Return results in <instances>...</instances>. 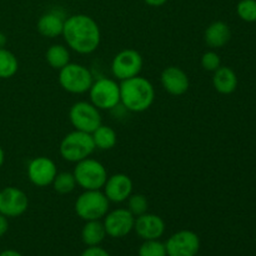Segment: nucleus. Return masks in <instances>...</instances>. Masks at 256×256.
Returning <instances> with one entry per match:
<instances>
[{
  "label": "nucleus",
  "mask_w": 256,
  "mask_h": 256,
  "mask_svg": "<svg viewBox=\"0 0 256 256\" xmlns=\"http://www.w3.org/2000/svg\"><path fill=\"white\" fill-rule=\"evenodd\" d=\"M62 35L68 48L82 55L96 52L102 42L99 25L92 16L85 14L66 18Z\"/></svg>",
  "instance_id": "obj_1"
},
{
  "label": "nucleus",
  "mask_w": 256,
  "mask_h": 256,
  "mask_svg": "<svg viewBox=\"0 0 256 256\" xmlns=\"http://www.w3.org/2000/svg\"><path fill=\"white\" fill-rule=\"evenodd\" d=\"M120 102L132 112H144L155 100L154 85L144 76L130 78L120 82Z\"/></svg>",
  "instance_id": "obj_2"
},
{
  "label": "nucleus",
  "mask_w": 256,
  "mask_h": 256,
  "mask_svg": "<svg viewBox=\"0 0 256 256\" xmlns=\"http://www.w3.org/2000/svg\"><path fill=\"white\" fill-rule=\"evenodd\" d=\"M95 144L92 134L79 130L69 132L62 138L59 152L65 162H79L89 158L95 152Z\"/></svg>",
  "instance_id": "obj_3"
},
{
  "label": "nucleus",
  "mask_w": 256,
  "mask_h": 256,
  "mask_svg": "<svg viewBox=\"0 0 256 256\" xmlns=\"http://www.w3.org/2000/svg\"><path fill=\"white\" fill-rule=\"evenodd\" d=\"M75 212L84 222L102 220L108 214L110 202L102 190H84L75 202Z\"/></svg>",
  "instance_id": "obj_4"
},
{
  "label": "nucleus",
  "mask_w": 256,
  "mask_h": 256,
  "mask_svg": "<svg viewBox=\"0 0 256 256\" xmlns=\"http://www.w3.org/2000/svg\"><path fill=\"white\" fill-rule=\"evenodd\" d=\"M59 84L70 94H85L89 92L94 78L89 68L78 62H69L59 70Z\"/></svg>",
  "instance_id": "obj_5"
},
{
  "label": "nucleus",
  "mask_w": 256,
  "mask_h": 256,
  "mask_svg": "<svg viewBox=\"0 0 256 256\" xmlns=\"http://www.w3.org/2000/svg\"><path fill=\"white\" fill-rule=\"evenodd\" d=\"M72 174L82 190H102L108 179L106 168L90 156L76 162Z\"/></svg>",
  "instance_id": "obj_6"
},
{
  "label": "nucleus",
  "mask_w": 256,
  "mask_h": 256,
  "mask_svg": "<svg viewBox=\"0 0 256 256\" xmlns=\"http://www.w3.org/2000/svg\"><path fill=\"white\" fill-rule=\"evenodd\" d=\"M88 92L90 102L99 110H112L120 104V85L110 78L94 80Z\"/></svg>",
  "instance_id": "obj_7"
},
{
  "label": "nucleus",
  "mask_w": 256,
  "mask_h": 256,
  "mask_svg": "<svg viewBox=\"0 0 256 256\" xmlns=\"http://www.w3.org/2000/svg\"><path fill=\"white\" fill-rule=\"evenodd\" d=\"M69 120L75 130L89 134L102 124L100 110L89 102H78L72 104L69 110Z\"/></svg>",
  "instance_id": "obj_8"
},
{
  "label": "nucleus",
  "mask_w": 256,
  "mask_h": 256,
  "mask_svg": "<svg viewBox=\"0 0 256 256\" xmlns=\"http://www.w3.org/2000/svg\"><path fill=\"white\" fill-rule=\"evenodd\" d=\"M144 60L142 54L135 49H124L118 52L112 62V72L115 79L126 80L140 75Z\"/></svg>",
  "instance_id": "obj_9"
},
{
  "label": "nucleus",
  "mask_w": 256,
  "mask_h": 256,
  "mask_svg": "<svg viewBox=\"0 0 256 256\" xmlns=\"http://www.w3.org/2000/svg\"><path fill=\"white\" fill-rule=\"evenodd\" d=\"M168 256H196L200 250V238L192 230H180L165 242Z\"/></svg>",
  "instance_id": "obj_10"
},
{
  "label": "nucleus",
  "mask_w": 256,
  "mask_h": 256,
  "mask_svg": "<svg viewBox=\"0 0 256 256\" xmlns=\"http://www.w3.org/2000/svg\"><path fill=\"white\" fill-rule=\"evenodd\" d=\"M29 208L28 195L22 189L6 186L0 190V214L9 218H19Z\"/></svg>",
  "instance_id": "obj_11"
},
{
  "label": "nucleus",
  "mask_w": 256,
  "mask_h": 256,
  "mask_svg": "<svg viewBox=\"0 0 256 256\" xmlns=\"http://www.w3.org/2000/svg\"><path fill=\"white\" fill-rule=\"evenodd\" d=\"M135 216L124 208H119L112 212H108V214L104 216L105 232L106 235L114 239L124 238L129 235L134 230Z\"/></svg>",
  "instance_id": "obj_12"
},
{
  "label": "nucleus",
  "mask_w": 256,
  "mask_h": 256,
  "mask_svg": "<svg viewBox=\"0 0 256 256\" xmlns=\"http://www.w3.org/2000/svg\"><path fill=\"white\" fill-rule=\"evenodd\" d=\"M28 179L38 188H46L52 185L58 174L55 162L50 158L38 156L29 162L26 169Z\"/></svg>",
  "instance_id": "obj_13"
},
{
  "label": "nucleus",
  "mask_w": 256,
  "mask_h": 256,
  "mask_svg": "<svg viewBox=\"0 0 256 256\" xmlns=\"http://www.w3.org/2000/svg\"><path fill=\"white\" fill-rule=\"evenodd\" d=\"M132 188H134V184H132V178L129 175L119 172V174L108 176L102 186V192L110 202H124L132 194Z\"/></svg>",
  "instance_id": "obj_14"
},
{
  "label": "nucleus",
  "mask_w": 256,
  "mask_h": 256,
  "mask_svg": "<svg viewBox=\"0 0 256 256\" xmlns=\"http://www.w3.org/2000/svg\"><path fill=\"white\" fill-rule=\"evenodd\" d=\"M160 82L168 94L182 96L189 90L190 80L186 72L179 66L165 68L160 75Z\"/></svg>",
  "instance_id": "obj_15"
},
{
  "label": "nucleus",
  "mask_w": 256,
  "mask_h": 256,
  "mask_svg": "<svg viewBox=\"0 0 256 256\" xmlns=\"http://www.w3.org/2000/svg\"><path fill=\"white\" fill-rule=\"evenodd\" d=\"M134 230L142 240H158L165 232V222L156 214H145L135 218Z\"/></svg>",
  "instance_id": "obj_16"
},
{
  "label": "nucleus",
  "mask_w": 256,
  "mask_h": 256,
  "mask_svg": "<svg viewBox=\"0 0 256 256\" xmlns=\"http://www.w3.org/2000/svg\"><path fill=\"white\" fill-rule=\"evenodd\" d=\"M64 24V14L60 12L59 10H50L39 18L36 22V29L42 36L54 39L62 34Z\"/></svg>",
  "instance_id": "obj_17"
},
{
  "label": "nucleus",
  "mask_w": 256,
  "mask_h": 256,
  "mask_svg": "<svg viewBox=\"0 0 256 256\" xmlns=\"http://www.w3.org/2000/svg\"><path fill=\"white\" fill-rule=\"evenodd\" d=\"M232 39V30L229 25L224 22H212L204 32V40L212 49H219L225 46Z\"/></svg>",
  "instance_id": "obj_18"
},
{
  "label": "nucleus",
  "mask_w": 256,
  "mask_h": 256,
  "mask_svg": "<svg viewBox=\"0 0 256 256\" xmlns=\"http://www.w3.org/2000/svg\"><path fill=\"white\" fill-rule=\"evenodd\" d=\"M212 86L219 94L229 95L236 90L238 76L229 66H220L212 75Z\"/></svg>",
  "instance_id": "obj_19"
},
{
  "label": "nucleus",
  "mask_w": 256,
  "mask_h": 256,
  "mask_svg": "<svg viewBox=\"0 0 256 256\" xmlns=\"http://www.w3.org/2000/svg\"><path fill=\"white\" fill-rule=\"evenodd\" d=\"M106 232L102 222L100 220H90L85 222L82 230V240L86 246H98L104 242Z\"/></svg>",
  "instance_id": "obj_20"
},
{
  "label": "nucleus",
  "mask_w": 256,
  "mask_h": 256,
  "mask_svg": "<svg viewBox=\"0 0 256 256\" xmlns=\"http://www.w3.org/2000/svg\"><path fill=\"white\" fill-rule=\"evenodd\" d=\"M92 136L94 140L95 148L99 150L112 149L118 142L116 132L112 126L102 124L92 132Z\"/></svg>",
  "instance_id": "obj_21"
},
{
  "label": "nucleus",
  "mask_w": 256,
  "mask_h": 256,
  "mask_svg": "<svg viewBox=\"0 0 256 256\" xmlns=\"http://www.w3.org/2000/svg\"><path fill=\"white\" fill-rule=\"evenodd\" d=\"M45 60L52 69L60 70L70 62V52L65 45L52 44L45 52Z\"/></svg>",
  "instance_id": "obj_22"
},
{
  "label": "nucleus",
  "mask_w": 256,
  "mask_h": 256,
  "mask_svg": "<svg viewBox=\"0 0 256 256\" xmlns=\"http://www.w3.org/2000/svg\"><path fill=\"white\" fill-rule=\"evenodd\" d=\"M19 69V62L14 52L0 48V79H10Z\"/></svg>",
  "instance_id": "obj_23"
},
{
  "label": "nucleus",
  "mask_w": 256,
  "mask_h": 256,
  "mask_svg": "<svg viewBox=\"0 0 256 256\" xmlns=\"http://www.w3.org/2000/svg\"><path fill=\"white\" fill-rule=\"evenodd\" d=\"M52 185L58 194L65 195L74 192L78 184L72 172H58Z\"/></svg>",
  "instance_id": "obj_24"
},
{
  "label": "nucleus",
  "mask_w": 256,
  "mask_h": 256,
  "mask_svg": "<svg viewBox=\"0 0 256 256\" xmlns=\"http://www.w3.org/2000/svg\"><path fill=\"white\" fill-rule=\"evenodd\" d=\"M126 202V209L129 210L135 218L148 212V209H149V202H148L146 196H145L144 194H132Z\"/></svg>",
  "instance_id": "obj_25"
},
{
  "label": "nucleus",
  "mask_w": 256,
  "mask_h": 256,
  "mask_svg": "<svg viewBox=\"0 0 256 256\" xmlns=\"http://www.w3.org/2000/svg\"><path fill=\"white\" fill-rule=\"evenodd\" d=\"M139 256H168L164 242L158 240H144L139 248Z\"/></svg>",
  "instance_id": "obj_26"
},
{
  "label": "nucleus",
  "mask_w": 256,
  "mask_h": 256,
  "mask_svg": "<svg viewBox=\"0 0 256 256\" xmlns=\"http://www.w3.org/2000/svg\"><path fill=\"white\" fill-rule=\"evenodd\" d=\"M238 16L246 22H256V0H240L236 6Z\"/></svg>",
  "instance_id": "obj_27"
},
{
  "label": "nucleus",
  "mask_w": 256,
  "mask_h": 256,
  "mask_svg": "<svg viewBox=\"0 0 256 256\" xmlns=\"http://www.w3.org/2000/svg\"><path fill=\"white\" fill-rule=\"evenodd\" d=\"M202 69L206 70V72H214L215 70L219 69L222 66V59H220V55L218 54L214 50H209V52H205L202 56Z\"/></svg>",
  "instance_id": "obj_28"
},
{
  "label": "nucleus",
  "mask_w": 256,
  "mask_h": 256,
  "mask_svg": "<svg viewBox=\"0 0 256 256\" xmlns=\"http://www.w3.org/2000/svg\"><path fill=\"white\" fill-rule=\"evenodd\" d=\"M80 256H112L105 249L98 246H88Z\"/></svg>",
  "instance_id": "obj_29"
},
{
  "label": "nucleus",
  "mask_w": 256,
  "mask_h": 256,
  "mask_svg": "<svg viewBox=\"0 0 256 256\" xmlns=\"http://www.w3.org/2000/svg\"><path fill=\"white\" fill-rule=\"evenodd\" d=\"M9 230V222H8V218L4 216L2 214H0V238L4 236L5 234Z\"/></svg>",
  "instance_id": "obj_30"
},
{
  "label": "nucleus",
  "mask_w": 256,
  "mask_h": 256,
  "mask_svg": "<svg viewBox=\"0 0 256 256\" xmlns=\"http://www.w3.org/2000/svg\"><path fill=\"white\" fill-rule=\"evenodd\" d=\"M144 2H146L148 5H150V6L158 8V6H162L168 0H144Z\"/></svg>",
  "instance_id": "obj_31"
},
{
  "label": "nucleus",
  "mask_w": 256,
  "mask_h": 256,
  "mask_svg": "<svg viewBox=\"0 0 256 256\" xmlns=\"http://www.w3.org/2000/svg\"><path fill=\"white\" fill-rule=\"evenodd\" d=\"M0 256H24V255H22L19 252H16V250L9 249V250H4V252H0Z\"/></svg>",
  "instance_id": "obj_32"
},
{
  "label": "nucleus",
  "mask_w": 256,
  "mask_h": 256,
  "mask_svg": "<svg viewBox=\"0 0 256 256\" xmlns=\"http://www.w3.org/2000/svg\"><path fill=\"white\" fill-rule=\"evenodd\" d=\"M6 42H8L6 35H5L4 32H0V48H5V45H6Z\"/></svg>",
  "instance_id": "obj_33"
},
{
  "label": "nucleus",
  "mask_w": 256,
  "mask_h": 256,
  "mask_svg": "<svg viewBox=\"0 0 256 256\" xmlns=\"http://www.w3.org/2000/svg\"><path fill=\"white\" fill-rule=\"evenodd\" d=\"M4 162H5V152H4V149L0 146V168L2 166Z\"/></svg>",
  "instance_id": "obj_34"
}]
</instances>
